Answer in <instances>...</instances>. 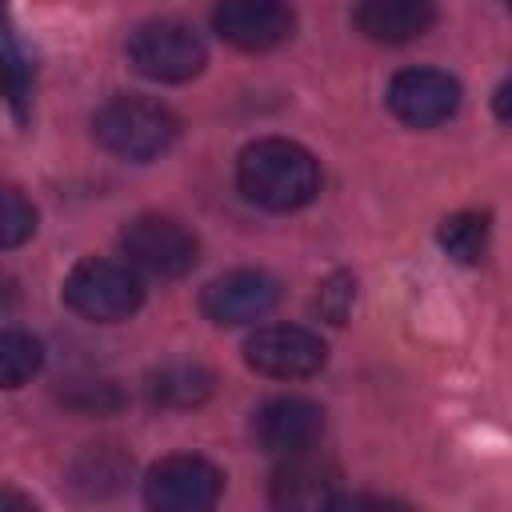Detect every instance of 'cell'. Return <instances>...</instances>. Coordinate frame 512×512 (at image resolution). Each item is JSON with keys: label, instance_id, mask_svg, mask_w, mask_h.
I'll return each mask as SVG.
<instances>
[{"label": "cell", "instance_id": "11", "mask_svg": "<svg viewBox=\"0 0 512 512\" xmlns=\"http://www.w3.org/2000/svg\"><path fill=\"white\" fill-rule=\"evenodd\" d=\"M280 300V288L268 272L256 268H236L216 276L204 292H200V312L220 324V328H236V324H252L260 316H268Z\"/></svg>", "mask_w": 512, "mask_h": 512}, {"label": "cell", "instance_id": "13", "mask_svg": "<svg viewBox=\"0 0 512 512\" xmlns=\"http://www.w3.org/2000/svg\"><path fill=\"white\" fill-rule=\"evenodd\" d=\"M436 20L432 0H360L356 28L376 44H408Z\"/></svg>", "mask_w": 512, "mask_h": 512}, {"label": "cell", "instance_id": "15", "mask_svg": "<svg viewBox=\"0 0 512 512\" xmlns=\"http://www.w3.org/2000/svg\"><path fill=\"white\" fill-rule=\"evenodd\" d=\"M132 472V456L104 440V444H88L76 460H72V484L84 492V496H108L116 492Z\"/></svg>", "mask_w": 512, "mask_h": 512}, {"label": "cell", "instance_id": "2", "mask_svg": "<svg viewBox=\"0 0 512 512\" xmlns=\"http://www.w3.org/2000/svg\"><path fill=\"white\" fill-rule=\"evenodd\" d=\"M92 132L108 152H116L124 160H152L180 136V120L160 100L112 96L96 108Z\"/></svg>", "mask_w": 512, "mask_h": 512}, {"label": "cell", "instance_id": "23", "mask_svg": "<svg viewBox=\"0 0 512 512\" xmlns=\"http://www.w3.org/2000/svg\"><path fill=\"white\" fill-rule=\"evenodd\" d=\"M12 300H16V288H12V280H8V276H0V312H4Z\"/></svg>", "mask_w": 512, "mask_h": 512}, {"label": "cell", "instance_id": "8", "mask_svg": "<svg viewBox=\"0 0 512 512\" xmlns=\"http://www.w3.org/2000/svg\"><path fill=\"white\" fill-rule=\"evenodd\" d=\"M252 432L268 456H296L320 444L324 436V408L304 396H272L256 408Z\"/></svg>", "mask_w": 512, "mask_h": 512}, {"label": "cell", "instance_id": "12", "mask_svg": "<svg viewBox=\"0 0 512 512\" xmlns=\"http://www.w3.org/2000/svg\"><path fill=\"white\" fill-rule=\"evenodd\" d=\"M268 496L276 508H320V504H336L340 496V468L324 456H316V448L296 452V456H280Z\"/></svg>", "mask_w": 512, "mask_h": 512}, {"label": "cell", "instance_id": "3", "mask_svg": "<svg viewBox=\"0 0 512 512\" xmlns=\"http://www.w3.org/2000/svg\"><path fill=\"white\" fill-rule=\"evenodd\" d=\"M128 60L140 76L160 80V84H184L204 72L208 48L196 36L192 24L184 20H148L128 36Z\"/></svg>", "mask_w": 512, "mask_h": 512}, {"label": "cell", "instance_id": "20", "mask_svg": "<svg viewBox=\"0 0 512 512\" xmlns=\"http://www.w3.org/2000/svg\"><path fill=\"white\" fill-rule=\"evenodd\" d=\"M64 404L84 416H104V412H116L124 396L112 380H72V388L64 392Z\"/></svg>", "mask_w": 512, "mask_h": 512}, {"label": "cell", "instance_id": "9", "mask_svg": "<svg viewBox=\"0 0 512 512\" xmlns=\"http://www.w3.org/2000/svg\"><path fill=\"white\" fill-rule=\"evenodd\" d=\"M212 28L240 52H268L292 36V8L284 0H220Z\"/></svg>", "mask_w": 512, "mask_h": 512}, {"label": "cell", "instance_id": "19", "mask_svg": "<svg viewBox=\"0 0 512 512\" xmlns=\"http://www.w3.org/2000/svg\"><path fill=\"white\" fill-rule=\"evenodd\" d=\"M32 232H36L32 200L24 192L0 184V252L4 248H20L24 240H32Z\"/></svg>", "mask_w": 512, "mask_h": 512}, {"label": "cell", "instance_id": "18", "mask_svg": "<svg viewBox=\"0 0 512 512\" xmlns=\"http://www.w3.org/2000/svg\"><path fill=\"white\" fill-rule=\"evenodd\" d=\"M440 248L456 264H480L488 252V216L484 212H456L440 224Z\"/></svg>", "mask_w": 512, "mask_h": 512}, {"label": "cell", "instance_id": "16", "mask_svg": "<svg viewBox=\"0 0 512 512\" xmlns=\"http://www.w3.org/2000/svg\"><path fill=\"white\" fill-rule=\"evenodd\" d=\"M32 84H36V72H32L28 52L12 36V28L0 24V96L8 100V108H12V116L20 124L32 112Z\"/></svg>", "mask_w": 512, "mask_h": 512}, {"label": "cell", "instance_id": "22", "mask_svg": "<svg viewBox=\"0 0 512 512\" xmlns=\"http://www.w3.org/2000/svg\"><path fill=\"white\" fill-rule=\"evenodd\" d=\"M0 508H32V500L20 496V492H4V488H0Z\"/></svg>", "mask_w": 512, "mask_h": 512}, {"label": "cell", "instance_id": "17", "mask_svg": "<svg viewBox=\"0 0 512 512\" xmlns=\"http://www.w3.org/2000/svg\"><path fill=\"white\" fill-rule=\"evenodd\" d=\"M44 364V348L32 332L20 328H0V388H20L28 384Z\"/></svg>", "mask_w": 512, "mask_h": 512}, {"label": "cell", "instance_id": "6", "mask_svg": "<svg viewBox=\"0 0 512 512\" xmlns=\"http://www.w3.org/2000/svg\"><path fill=\"white\" fill-rule=\"evenodd\" d=\"M220 492L224 472L204 456H164L144 476V504L156 512H204Z\"/></svg>", "mask_w": 512, "mask_h": 512}, {"label": "cell", "instance_id": "14", "mask_svg": "<svg viewBox=\"0 0 512 512\" xmlns=\"http://www.w3.org/2000/svg\"><path fill=\"white\" fill-rule=\"evenodd\" d=\"M216 376L196 360H168L148 372V396L164 408H196L212 396Z\"/></svg>", "mask_w": 512, "mask_h": 512}, {"label": "cell", "instance_id": "1", "mask_svg": "<svg viewBox=\"0 0 512 512\" xmlns=\"http://www.w3.org/2000/svg\"><path fill=\"white\" fill-rule=\"evenodd\" d=\"M236 188L248 204L264 212H296L316 200L320 164L304 144L284 140V136H264L240 152Z\"/></svg>", "mask_w": 512, "mask_h": 512}, {"label": "cell", "instance_id": "4", "mask_svg": "<svg viewBox=\"0 0 512 512\" xmlns=\"http://www.w3.org/2000/svg\"><path fill=\"white\" fill-rule=\"evenodd\" d=\"M64 304L96 324L128 320L144 304V284L128 264L116 260H80L64 280Z\"/></svg>", "mask_w": 512, "mask_h": 512}, {"label": "cell", "instance_id": "5", "mask_svg": "<svg viewBox=\"0 0 512 512\" xmlns=\"http://www.w3.org/2000/svg\"><path fill=\"white\" fill-rule=\"evenodd\" d=\"M120 248L128 256V264L160 276V280H176L188 276L200 260V240L172 216H136L124 224L120 232Z\"/></svg>", "mask_w": 512, "mask_h": 512}, {"label": "cell", "instance_id": "7", "mask_svg": "<svg viewBox=\"0 0 512 512\" xmlns=\"http://www.w3.org/2000/svg\"><path fill=\"white\" fill-rule=\"evenodd\" d=\"M244 360L260 376L300 380V376H312V372L324 368L328 344L312 328H300V324H264L248 336Z\"/></svg>", "mask_w": 512, "mask_h": 512}, {"label": "cell", "instance_id": "25", "mask_svg": "<svg viewBox=\"0 0 512 512\" xmlns=\"http://www.w3.org/2000/svg\"><path fill=\"white\" fill-rule=\"evenodd\" d=\"M0 8H4V0H0Z\"/></svg>", "mask_w": 512, "mask_h": 512}, {"label": "cell", "instance_id": "24", "mask_svg": "<svg viewBox=\"0 0 512 512\" xmlns=\"http://www.w3.org/2000/svg\"><path fill=\"white\" fill-rule=\"evenodd\" d=\"M496 116H500V120H508V84H500V88H496Z\"/></svg>", "mask_w": 512, "mask_h": 512}, {"label": "cell", "instance_id": "21", "mask_svg": "<svg viewBox=\"0 0 512 512\" xmlns=\"http://www.w3.org/2000/svg\"><path fill=\"white\" fill-rule=\"evenodd\" d=\"M352 296H356V280L348 272H336L320 284V296H316V308L328 324H344L348 308H352Z\"/></svg>", "mask_w": 512, "mask_h": 512}, {"label": "cell", "instance_id": "10", "mask_svg": "<svg viewBox=\"0 0 512 512\" xmlns=\"http://www.w3.org/2000/svg\"><path fill=\"white\" fill-rule=\"evenodd\" d=\"M388 108L412 128H432L460 108V84L440 68H404L388 84Z\"/></svg>", "mask_w": 512, "mask_h": 512}]
</instances>
